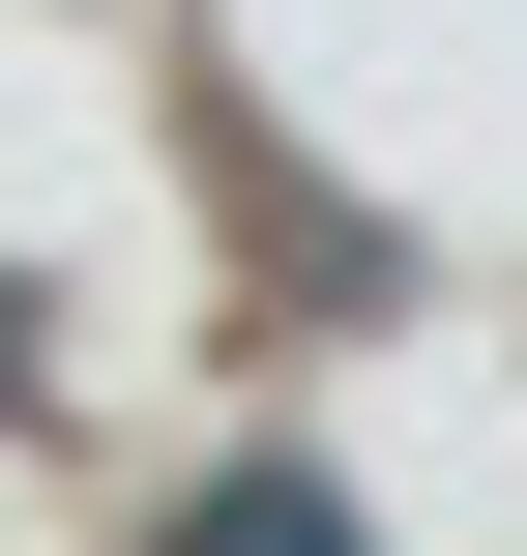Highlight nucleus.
<instances>
[{
  "label": "nucleus",
  "instance_id": "obj_1",
  "mask_svg": "<svg viewBox=\"0 0 527 556\" xmlns=\"http://www.w3.org/2000/svg\"><path fill=\"white\" fill-rule=\"evenodd\" d=\"M176 556H352V498H323V469H235V498H205Z\"/></svg>",
  "mask_w": 527,
  "mask_h": 556
},
{
  "label": "nucleus",
  "instance_id": "obj_2",
  "mask_svg": "<svg viewBox=\"0 0 527 556\" xmlns=\"http://www.w3.org/2000/svg\"><path fill=\"white\" fill-rule=\"evenodd\" d=\"M0 381H29V293H0Z\"/></svg>",
  "mask_w": 527,
  "mask_h": 556
}]
</instances>
